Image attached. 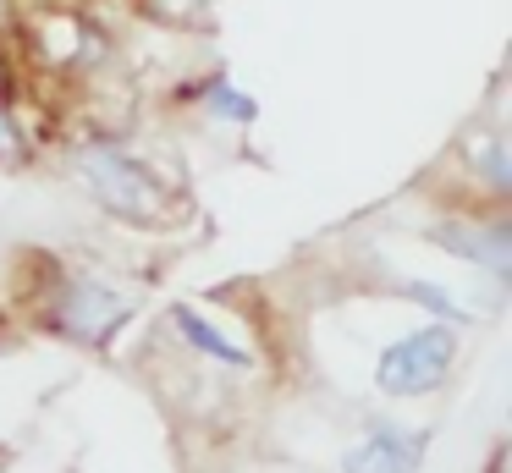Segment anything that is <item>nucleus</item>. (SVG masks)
<instances>
[{"mask_svg": "<svg viewBox=\"0 0 512 473\" xmlns=\"http://www.w3.org/2000/svg\"><path fill=\"white\" fill-rule=\"evenodd\" d=\"M78 176L89 187V198L116 220H133V226H155L160 209H166V182L149 160H138L122 143H100V149L78 154Z\"/></svg>", "mask_w": 512, "mask_h": 473, "instance_id": "f257e3e1", "label": "nucleus"}, {"mask_svg": "<svg viewBox=\"0 0 512 473\" xmlns=\"http://www.w3.org/2000/svg\"><path fill=\"white\" fill-rule=\"evenodd\" d=\"M457 369V325H413L397 341H386L375 358V391L391 402L430 396Z\"/></svg>", "mask_w": 512, "mask_h": 473, "instance_id": "f03ea898", "label": "nucleus"}, {"mask_svg": "<svg viewBox=\"0 0 512 473\" xmlns=\"http://www.w3.org/2000/svg\"><path fill=\"white\" fill-rule=\"evenodd\" d=\"M50 330L67 341H78V347H105L111 341V330H122L127 319V297L111 292L105 281H94V275H72V281H61V292L50 297Z\"/></svg>", "mask_w": 512, "mask_h": 473, "instance_id": "7ed1b4c3", "label": "nucleus"}, {"mask_svg": "<svg viewBox=\"0 0 512 473\" xmlns=\"http://www.w3.org/2000/svg\"><path fill=\"white\" fill-rule=\"evenodd\" d=\"M430 457V429H408L375 418L353 446L342 451V473H419Z\"/></svg>", "mask_w": 512, "mask_h": 473, "instance_id": "20e7f679", "label": "nucleus"}, {"mask_svg": "<svg viewBox=\"0 0 512 473\" xmlns=\"http://www.w3.org/2000/svg\"><path fill=\"white\" fill-rule=\"evenodd\" d=\"M441 248H452L457 259L479 264L485 275H496V281H507L512 270V226L501 215H485V220H446V226L430 231Z\"/></svg>", "mask_w": 512, "mask_h": 473, "instance_id": "39448f33", "label": "nucleus"}, {"mask_svg": "<svg viewBox=\"0 0 512 473\" xmlns=\"http://www.w3.org/2000/svg\"><path fill=\"white\" fill-rule=\"evenodd\" d=\"M171 330H177L182 336V347L188 352H199V358H210V363H221V369H248V352L237 347L232 336H226V330H215L210 319L199 314V308H188V303H177L171 308Z\"/></svg>", "mask_w": 512, "mask_h": 473, "instance_id": "423d86ee", "label": "nucleus"}, {"mask_svg": "<svg viewBox=\"0 0 512 473\" xmlns=\"http://www.w3.org/2000/svg\"><path fill=\"white\" fill-rule=\"evenodd\" d=\"M199 105L210 110L215 121H232V127H248V121L259 116L254 99H248L243 88H232V77H221V72L204 77V83H199Z\"/></svg>", "mask_w": 512, "mask_h": 473, "instance_id": "0eeeda50", "label": "nucleus"}, {"mask_svg": "<svg viewBox=\"0 0 512 473\" xmlns=\"http://www.w3.org/2000/svg\"><path fill=\"white\" fill-rule=\"evenodd\" d=\"M474 171H479V182H485L496 198L512 193V154H507V138H501V132H490V138L474 149Z\"/></svg>", "mask_w": 512, "mask_h": 473, "instance_id": "6e6552de", "label": "nucleus"}, {"mask_svg": "<svg viewBox=\"0 0 512 473\" xmlns=\"http://www.w3.org/2000/svg\"><path fill=\"white\" fill-rule=\"evenodd\" d=\"M397 292L408 297V303H419V308H430V314H441L446 325H457V319H463L457 297L446 292V286H435V281H397Z\"/></svg>", "mask_w": 512, "mask_h": 473, "instance_id": "1a4fd4ad", "label": "nucleus"}, {"mask_svg": "<svg viewBox=\"0 0 512 473\" xmlns=\"http://www.w3.org/2000/svg\"><path fill=\"white\" fill-rule=\"evenodd\" d=\"M12 160H23V132H17L12 110L0 105V165H12Z\"/></svg>", "mask_w": 512, "mask_h": 473, "instance_id": "9d476101", "label": "nucleus"}, {"mask_svg": "<svg viewBox=\"0 0 512 473\" xmlns=\"http://www.w3.org/2000/svg\"><path fill=\"white\" fill-rule=\"evenodd\" d=\"M6 99H12V66L0 61V105H6Z\"/></svg>", "mask_w": 512, "mask_h": 473, "instance_id": "9b49d317", "label": "nucleus"}]
</instances>
